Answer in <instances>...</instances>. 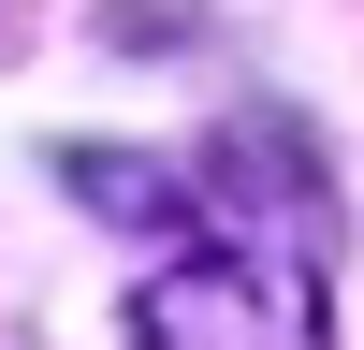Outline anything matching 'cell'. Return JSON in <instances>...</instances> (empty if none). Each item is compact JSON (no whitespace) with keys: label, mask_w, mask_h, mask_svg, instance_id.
Segmentation results:
<instances>
[{"label":"cell","mask_w":364,"mask_h":350,"mask_svg":"<svg viewBox=\"0 0 364 350\" xmlns=\"http://www.w3.org/2000/svg\"><path fill=\"white\" fill-rule=\"evenodd\" d=\"M87 204L161 219V262L132 277V350H336V190L306 132L233 117L190 161H73Z\"/></svg>","instance_id":"obj_1"}]
</instances>
